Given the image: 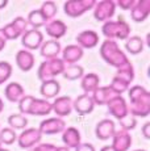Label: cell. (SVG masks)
Wrapping results in <instances>:
<instances>
[{"mask_svg": "<svg viewBox=\"0 0 150 151\" xmlns=\"http://www.w3.org/2000/svg\"><path fill=\"white\" fill-rule=\"evenodd\" d=\"M115 3H116V5H119L121 9L131 11L132 8H133L136 0H117V1H115Z\"/></svg>", "mask_w": 150, "mask_h": 151, "instance_id": "obj_38", "label": "cell"}, {"mask_svg": "<svg viewBox=\"0 0 150 151\" xmlns=\"http://www.w3.org/2000/svg\"><path fill=\"white\" fill-rule=\"evenodd\" d=\"M113 96H116V93L109 88V86H103V87L100 86L91 95L92 101H94L95 105H107V103Z\"/></svg>", "mask_w": 150, "mask_h": 151, "instance_id": "obj_27", "label": "cell"}, {"mask_svg": "<svg viewBox=\"0 0 150 151\" xmlns=\"http://www.w3.org/2000/svg\"><path fill=\"white\" fill-rule=\"evenodd\" d=\"M80 87H82L83 92L87 95H92L96 88L100 87V78L95 72H88L82 76L80 80Z\"/></svg>", "mask_w": 150, "mask_h": 151, "instance_id": "obj_28", "label": "cell"}, {"mask_svg": "<svg viewBox=\"0 0 150 151\" xmlns=\"http://www.w3.org/2000/svg\"><path fill=\"white\" fill-rule=\"evenodd\" d=\"M133 151H146V150H144V149H138V150H133Z\"/></svg>", "mask_w": 150, "mask_h": 151, "instance_id": "obj_47", "label": "cell"}, {"mask_svg": "<svg viewBox=\"0 0 150 151\" xmlns=\"http://www.w3.org/2000/svg\"><path fill=\"white\" fill-rule=\"evenodd\" d=\"M108 106V112L109 114H112L116 120H124L125 117L129 116V109H128V103L124 99L123 95H116L107 103Z\"/></svg>", "mask_w": 150, "mask_h": 151, "instance_id": "obj_11", "label": "cell"}, {"mask_svg": "<svg viewBox=\"0 0 150 151\" xmlns=\"http://www.w3.org/2000/svg\"><path fill=\"white\" fill-rule=\"evenodd\" d=\"M134 80V68L132 63H129L125 67L117 70L116 75L112 79V83L109 84V88L116 95H123L131 88V84Z\"/></svg>", "mask_w": 150, "mask_h": 151, "instance_id": "obj_5", "label": "cell"}, {"mask_svg": "<svg viewBox=\"0 0 150 151\" xmlns=\"http://www.w3.org/2000/svg\"><path fill=\"white\" fill-rule=\"evenodd\" d=\"M5 46H7V38L4 37V33H3L1 28H0V51H1Z\"/></svg>", "mask_w": 150, "mask_h": 151, "instance_id": "obj_41", "label": "cell"}, {"mask_svg": "<svg viewBox=\"0 0 150 151\" xmlns=\"http://www.w3.org/2000/svg\"><path fill=\"white\" fill-rule=\"evenodd\" d=\"M51 112L57 114V117L63 118L70 116L73 112V99L70 96H58L51 103Z\"/></svg>", "mask_w": 150, "mask_h": 151, "instance_id": "obj_14", "label": "cell"}, {"mask_svg": "<svg viewBox=\"0 0 150 151\" xmlns=\"http://www.w3.org/2000/svg\"><path fill=\"white\" fill-rule=\"evenodd\" d=\"M4 37L7 38V41H13V40L21 38V36L28 30V22L27 19L19 16L15 17L9 24H7L4 28H1Z\"/></svg>", "mask_w": 150, "mask_h": 151, "instance_id": "obj_8", "label": "cell"}, {"mask_svg": "<svg viewBox=\"0 0 150 151\" xmlns=\"http://www.w3.org/2000/svg\"><path fill=\"white\" fill-rule=\"evenodd\" d=\"M19 110L22 116H49L51 113V103L45 99H37L25 95L19 101Z\"/></svg>", "mask_w": 150, "mask_h": 151, "instance_id": "obj_3", "label": "cell"}, {"mask_svg": "<svg viewBox=\"0 0 150 151\" xmlns=\"http://www.w3.org/2000/svg\"><path fill=\"white\" fill-rule=\"evenodd\" d=\"M66 65L61 58H53V59H45L37 68V78L41 82L45 80L56 79V76L62 75Z\"/></svg>", "mask_w": 150, "mask_h": 151, "instance_id": "obj_6", "label": "cell"}, {"mask_svg": "<svg viewBox=\"0 0 150 151\" xmlns=\"http://www.w3.org/2000/svg\"><path fill=\"white\" fill-rule=\"evenodd\" d=\"M17 141V134L15 130H12L11 127H4V129L0 130V143L5 145V146H9L13 145Z\"/></svg>", "mask_w": 150, "mask_h": 151, "instance_id": "obj_34", "label": "cell"}, {"mask_svg": "<svg viewBox=\"0 0 150 151\" xmlns=\"http://www.w3.org/2000/svg\"><path fill=\"white\" fill-rule=\"evenodd\" d=\"M57 151H71V150L67 149V147H57Z\"/></svg>", "mask_w": 150, "mask_h": 151, "instance_id": "obj_45", "label": "cell"}, {"mask_svg": "<svg viewBox=\"0 0 150 151\" xmlns=\"http://www.w3.org/2000/svg\"><path fill=\"white\" fill-rule=\"evenodd\" d=\"M76 40V45L79 47L84 49H94L99 45L100 40H99V34L95 30H83L75 37Z\"/></svg>", "mask_w": 150, "mask_h": 151, "instance_id": "obj_20", "label": "cell"}, {"mask_svg": "<svg viewBox=\"0 0 150 151\" xmlns=\"http://www.w3.org/2000/svg\"><path fill=\"white\" fill-rule=\"evenodd\" d=\"M44 28H45L46 34H48L51 40H56V41H58L62 37H65V34L67 33V25H66L62 20L53 19L46 22V25Z\"/></svg>", "mask_w": 150, "mask_h": 151, "instance_id": "obj_17", "label": "cell"}, {"mask_svg": "<svg viewBox=\"0 0 150 151\" xmlns=\"http://www.w3.org/2000/svg\"><path fill=\"white\" fill-rule=\"evenodd\" d=\"M115 132H116V125L109 118H104V120L99 121L95 127V135L100 141H108L113 137Z\"/></svg>", "mask_w": 150, "mask_h": 151, "instance_id": "obj_18", "label": "cell"}, {"mask_svg": "<svg viewBox=\"0 0 150 151\" xmlns=\"http://www.w3.org/2000/svg\"><path fill=\"white\" fill-rule=\"evenodd\" d=\"M144 46H145V42L138 36H132L125 41V50L132 55H137L142 53Z\"/></svg>", "mask_w": 150, "mask_h": 151, "instance_id": "obj_29", "label": "cell"}, {"mask_svg": "<svg viewBox=\"0 0 150 151\" xmlns=\"http://www.w3.org/2000/svg\"><path fill=\"white\" fill-rule=\"evenodd\" d=\"M61 54H62L61 59L65 62L66 66H69V65H78V62L83 58L84 51H83L82 47H79L75 43V45H67L66 47H63Z\"/></svg>", "mask_w": 150, "mask_h": 151, "instance_id": "obj_16", "label": "cell"}, {"mask_svg": "<svg viewBox=\"0 0 150 151\" xmlns=\"http://www.w3.org/2000/svg\"><path fill=\"white\" fill-rule=\"evenodd\" d=\"M41 139L42 134L40 133L38 127H27L21 132V134L17 135V143H19L20 149L29 150L41 143Z\"/></svg>", "mask_w": 150, "mask_h": 151, "instance_id": "obj_10", "label": "cell"}, {"mask_svg": "<svg viewBox=\"0 0 150 151\" xmlns=\"http://www.w3.org/2000/svg\"><path fill=\"white\" fill-rule=\"evenodd\" d=\"M62 51V46L59 41L56 40H48L44 41L42 45L40 46V54L45 59H53V58H58V55Z\"/></svg>", "mask_w": 150, "mask_h": 151, "instance_id": "obj_24", "label": "cell"}, {"mask_svg": "<svg viewBox=\"0 0 150 151\" xmlns=\"http://www.w3.org/2000/svg\"><path fill=\"white\" fill-rule=\"evenodd\" d=\"M100 151H116V150H115L113 147L109 145V146H103L102 149H100Z\"/></svg>", "mask_w": 150, "mask_h": 151, "instance_id": "obj_42", "label": "cell"}, {"mask_svg": "<svg viewBox=\"0 0 150 151\" xmlns=\"http://www.w3.org/2000/svg\"><path fill=\"white\" fill-rule=\"evenodd\" d=\"M128 97L131 104L128 105L129 114L134 118H145L150 113V93L144 86L136 84L128 89Z\"/></svg>", "mask_w": 150, "mask_h": 151, "instance_id": "obj_1", "label": "cell"}, {"mask_svg": "<svg viewBox=\"0 0 150 151\" xmlns=\"http://www.w3.org/2000/svg\"><path fill=\"white\" fill-rule=\"evenodd\" d=\"M111 139H112L111 146L116 151H128L132 146V135L126 130H123V129L116 130L113 137Z\"/></svg>", "mask_w": 150, "mask_h": 151, "instance_id": "obj_19", "label": "cell"}, {"mask_svg": "<svg viewBox=\"0 0 150 151\" xmlns=\"http://www.w3.org/2000/svg\"><path fill=\"white\" fill-rule=\"evenodd\" d=\"M95 0H69L63 4L65 14L69 17H80L88 11H92L95 7Z\"/></svg>", "mask_w": 150, "mask_h": 151, "instance_id": "obj_7", "label": "cell"}, {"mask_svg": "<svg viewBox=\"0 0 150 151\" xmlns=\"http://www.w3.org/2000/svg\"><path fill=\"white\" fill-rule=\"evenodd\" d=\"M12 71H13V67L9 62L0 60V86L9 80V78L12 76Z\"/></svg>", "mask_w": 150, "mask_h": 151, "instance_id": "obj_35", "label": "cell"}, {"mask_svg": "<svg viewBox=\"0 0 150 151\" xmlns=\"http://www.w3.org/2000/svg\"><path fill=\"white\" fill-rule=\"evenodd\" d=\"M0 149H1V143H0Z\"/></svg>", "mask_w": 150, "mask_h": 151, "instance_id": "obj_48", "label": "cell"}, {"mask_svg": "<svg viewBox=\"0 0 150 151\" xmlns=\"http://www.w3.org/2000/svg\"><path fill=\"white\" fill-rule=\"evenodd\" d=\"M27 151H57V146H54L53 143H38Z\"/></svg>", "mask_w": 150, "mask_h": 151, "instance_id": "obj_37", "label": "cell"}, {"mask_svg": "<svg viewBox=\"0 0 150 151\" xmlns=\"http://www.w3.org/2000/svg\"><path fill=\"white\" fill-rule=\"evenodd\" d=\"M41 14L44 16V19L46 21H50L56 17L57 12H58V8H57V4L54 1H44L41 4V7L38 8Z\"/></svg>", "mask_w": 150, "mask_h": 151, "instance_id": "obj_33", "label": "cell"}, {"mask_svg": "<svg viewBox=\"0 0 150 151\" xmlns=\"http://www.w3.org/2000/svg\"><path fill=\"white\" fill-rule=\"evenodd\" d=\"M94 11L95 20L100 22H107L115 16L116 12V3L113 0H102V1H96L95 7L92 8Z\"/></svg>", "mask_w": 150, "mask_h": 151, "instance_id": "obj_9", "label": "cell"}, {"mask_svg": "<svg viewBox=\"0 0 150 151\" xmlns=\"http://www.w3.org/2000/svg\"><path fill=\"white\" fill-rule=\"evenodd\" d=\"M27 22H28V25L32 27V29H40V28L45 27L48 21L44 19V16L41 14L40 9H34V11H30V12L28 13Z\"/></svg>", "mask_w": 150, "mask_h": 151, "instance_id": "obj_32", "label": "cell"}, {"mask_svg": "<svg viewBox=\"0 0 150 151\" xmlns=\"http://www.w3.org/2000/svg\"><path fill=\"white\" fill-rule=\"evenodd\" d=\"M73 109L80 116H86V114L92 113L95 109V104L92 101L91 95H87V93L79 95L73 101Z\"/></svg>", "mask_w": 150, "mask_h": 151, "instance_id": "obj_15", "label": "cell"}, {"mask_svg": "<svg viewBox=\"0 0 150 151\" xmlns=\"http://www.w3.org/2000/svg\"><path fill=\"white\" fill-rule=\"evenodd\" d=\"M66 129V122L63 118L49 117L44 120L38 126V130L42 135H54L59 134Z\"/></svg>", "mask_w": 150, "mask_h": 151, "instance_id": "obj_13", "label": "cell"}, {"mask_svg": "<svg viewBox=\"0 0 150 151\" xmlns=\"http://www.w3.org/2000/svg\"><path fill=\"white\" fill-rule=\"evenodd\" d=\"M99 54L105 63H108L109 66H112V67L117 70L121 67H125V66H128L131 63L128 55L121 50V47L116 41H111V40L103 41L102 45H100Z\"/></svg>", "mask_w": 150, "mask_h": 151, "instance_id": "obj_2", "label": "cell"}, {"mask_svg": "<svg viewBox=\"0 0 150 151\" xmlns=\"http://www.w3.org/2000/svg\"><path fill=\"white\" fill-rule=\"evenodd\" d=\"M8 125L12 130H24L28 126V118L21 113H13L8 117Z\"/></svg>", "mask_w": 150, "mask_h": 151, "instance_id": "obj_31", "label": "cell"}, {"mask_svg": "<svg viewBox=\"0 0 150 151\" xmlns=\"http://www.w3.org/2000/svg\"><path fill=\"white\" fill-rule=\"evenodd\" d=\"M7 4H8L7 0H0V9H3L4 7H7Z\"/></svg>", "mask_w": 150, "mask_h": 151, "instance_id": "obj_43", "label": "cell"}, {"mask_svg": "<svg viewBox=\"0 0 150 151\" xmlns=\"http://www.w3.org/2000/svg\"><path fill=\"white\" fill-rule=\"evenodd\" d=\"M4 110V101H3V99L0 97V113Z\"/></svg>", "mask_w": 150, "mask_h": 151, "instance_id": "obj_44", "label": "cell"}, {"mask_svg": "<svg viewBox=\"0 0 150 151\" xmlns=\"http://www.w3.org/2000/svg\"><path fill=\"white\" fill-rule=\"evenodd\" d=\"M120 122V126L123 130H126V132H129V130H133L136 127V125H137V118H134L133 116L129 114L128 117H125L124 120L119 121Z\"/></svg>", "mask_w": 150, "mask_h": 151, "instance_id": "obj_36", "label": "cell"}, {"mask_svg": "<svg viewBox=\"0 0 150 151\" xmlns=\"http://www.w3.org/2000/svg\"><path fill=\"white\" fill-rule=\"evenodd\" d=\"M75 151H96V150H95L94 145H91V143H80L75 149Z\"/></svg>", "mask_w": 150, "mask_h": 151, "instance_id": "obj_39", "label": "cell"}, {"mask_svg": "<svg viewBox=\"0 0 150 151\" xmlns=\"http://www.w3.org/2000/svg\"><path fill=\"white\" fill-rule=\"evenodd\" d=\"M44 42V33L40 29H28L21 36V45L25 50H38L40 46Z\"/></svg>", "mask_w": 150, "mask_h": 151, "instance_id": "obj_12", "label": "cell"}, {"mask_svg": "<svg viewBox=\"0 0 150 151\" xmlns=\"http://www.w3.org/2000/svg\"><path fill=\"white\" fill-rule=\"evenodd\" d=\"M131 25L123 19L119 17L117 20H109L103 24L102 33L105 37V40H111V41H126L131 37Z\"/></svg>", "mask_w": 150, "mask_h": 151, "instance_id": "obj_4", "label": "cell"}, {"mask_svg": "<svg viewBox=\"0 0 150 151\" xmlns=\"http://www.w3.org/2000/svg\"><path fill=\"white\" fill-rule=\"evenodd\" d=\"M61 92V84L58 80L51 79V80H45L41 82V87H40V93L42 95V99L45 100H50V99L58 97Z\"/></svg>", "mask_w": 150, "mask_h": 151, "instance_id": "obj_25", "label": "cell"}, {"mask_svg": "<svg viewBox=\"0 0 150 151\" xmlns=\"http://www.w3.org/2000/svg\"><path fill=\"white\" fill-rule=\"evenodd\" d=\"M63 78L66 80H78L82 79V76L84 75V68L80 65H69L66 66L65 70L62 72Z\"/></svg>", "mask_w": 150, "mask_h": 151, "instance_id": "obj_30", "label": "cell"}, {"mask_svg": "<svg viewBox=\"0 0 150 151\" xmlns=\"http://www.w3.org/2000/svg\"><path fill=\"white\" fill-rule=\"evenodd\" d=\"M0 151H9L8 149H4V147H1V149H0Z\"/></svg>", "mask_w": 150, "mask_h": 151, "instance_id": "obj_46", "label": "cell"}, {"mask_svg": "<svg viewBox=\"0 0 150 151\" xmlns=\"http://www.w3.org/2000/svg\"><path fill=\"white\" fill-rule=\"evenodd\" d=\"M150 13V0H136L131 9V17L136 22H144Z\"/></svg>", "mask_w": 150, "mask_h": 151, "instance_id": "obj_21", "label": "cell"}, {"mask_svg": "<svg viewBox=\"0 0 150 151\" xmlns=\"http://www.w3.org/2000/svg\"><path fill=\"white\" fill-rule=\"evenodd\" d=\"M62 142L67 149H76L82 143L80 132L74 126H66V129L62 132Z\"/></svg>", "mask_w": 150, "mask_h": 151, "instance_id": "obj_22", "label": "cell"}, {"mask_svg": "<svg viewBox=\"0 0 150 151\" xmlns=\"http://www.w3.org/2000/svg\"><path fill=\"white\" fill-rule=\"evenodd\" d=\"M4 96L8 101H11V103H19V101L25 96V89L20 83L11 82L5 86Z\"/></svg>", "mask_w": 150, "mask_h": 151, "instance_id": "obj_26", "label": "cell"}, {"mask_svg": "<svg viewBox=\"0 0 150 151\" xmlns=\"http://www.w3.org/2000/svg\"><path fill=\"white\" fill-rule=\"evenodd\" d=\"M149 127H150V124L146 122L142 125V127H141V132H142V135L145 139H149Z\"/></svg>", "mask_w": 150, "mask_h": 151, "instance_id": "obj_40", "label": "cell"}, {"mask_svg": "<svg viewBox=\"0 0 150 151\" xmlns=\"http://www.w3.org/2000/svg\"><path fill=\"white\" fill-rule=\"evenodd\" d=\"M34 63H36V59L32 51L21 49L16 53V65L22 72H29L34 67Z\"/></svg>", "mask_w": 150, "mask_h": 151, "instance_id": "obj_23", "label": "cell"}]
</instances>
